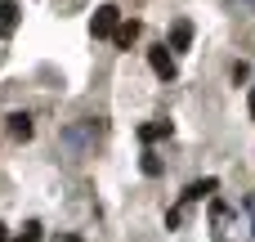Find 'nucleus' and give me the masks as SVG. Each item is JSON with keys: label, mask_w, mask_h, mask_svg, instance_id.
Wrapping results in <instances>:
<instances>
[{"label": "nucleus", "mask_w": 255, "mask_h": 242, "mask_svg": "<svg viewBox=\"0 0 255 242\" xmlns=\"http://www.w3.org/2000/svg\"><path fill=\"white\" fill-rule=\"evenodd\" d=\"M215 189H220V180H215V175H206V180H193V184L184 189V207H188V202H202V198H211Z\"/></svg>", "instance_id": "7ed1b4c3"}, {"label": "nucleus", "mask_w": 255, "mask_h": 242, "mask_svg": "<svg viewBox=\"0 0 255 242\" xmlns=\"http://www.w3.org/2000/svg\"><path fill=\"white\" fill-rule=\"evenodd\" d=\"M247 76H251V67H247V63H233V85H242Z\"/></svg>", "instance_id": "f8f14e48"}, {"label": "nucleus", "mask_w": 255, "mask_h": 242, "mask_svg": "<svg viewBox=\"0 0 255 242\" xmlns=\"http://www.w3.org/2000/svg\"><path fill=\"white\" fill-rule=\"evenodd\" d=\"M9 242H40V225L31 220V225H22V234L18 238H9Z\"/></svg>", "instance_id": "1a4fd4ad"}, {"label": "nucleus", "mask_w": 255, "mask_h": 242, "mask_svg": "<svg viewBox=\"0 0 255 242\" xmlns=\"http://www.w3.org/2000/svg\"><path fill=\"white\" fill-rule=\"evenodd\" d=\"M117 22H121V9H117V4H99L94 18H90V31H94V36H112Z\"/></svg>", "instance_id": "f257e3e1"}, {"label": "nucleus", "mask_w": 255, "mask_h": 242, "mask_svg": "<svg viewBox=\"0 0 255 242\" xmlns=\"http://www.w3.org/2000/svg\"><path fill=\"white\" fill-rule=\"evenodd\" d=\"M4 121H9V135H13V139H31V130H36L27 112H9Z\"/></svg>", "instance_id": "423d86ee"}, {"label": "nucleus", "mask_w": 255, "mask_h": 242, "mask_svg": "<svg viewBox=\"0 0 255 242\" xmlns=\"http://www.w3.org/2000/svg\"><path fill=\"white\" fill-rule=\"evenodd\" d=\"M58 242H81V238H76V234H63V238H58Z\"/></svg>", "instance_id": "ddd939ff"}, {"label": "nucleus", "mask_w": 255, "mask_h": 242, "mask_svg": "<svg viewBox=\"0 0 255 242\" xmlns=\"http://www.w3.org/2000/svg\"><path fill=\"white\" fill-rule=\"evenodd\" d=\"M247 108H251V121H255V90H251V103H247Z\"/></svg>", "instance_id": "4468645a"}, {"label": "nucleus", "mask_w": 255, "mask_h": 242, "mask_svg": "<svg viewBox=\"0 0 255 242\" xmlns=\"http://www.w3.org/2000/svg\"><path fill=\"white\" fill-rule=\"evenodd\" d=\"M148 67H152L161 81H175V58H170L166 45H152V49H148Z\"/></svg>", "instance_id": "f03ea898"}, {"label": "nucleus", "mask_w": 255, "mask_h": 242, "mask_svg": "<svg viewBox=\"0 0 255 242\" xmlns=\"http://www.w3.org/2000/svg\"><path fill=\"white\" fill-rule=\"evenodd\" d=\"M0 242H9V229H4V225H0Z\"/></svg>", "instance_id": "2eb2a0df"}, {"label": "nucleus", "mask_w": 255, "mask_h": 242, "mask_svg": "<svg viewBox=\"0 0 255 242\" xmlns=\"http://www.w3.org/2000/svg\"><path fill=\"white\" fill-rule=\"evenodd\" d=\"M188 45H193V22H184V18H179V22L170 27V49H175V54H184Z\"/></svg>", "instance_id": "20e7f679"}, {"label": "nucleus", "mask_w": 255, "mask_h": 242, "mask_svg": "<svg viewBox=\"0 0 255 242\" xmlns=\"http://www.w3.org/2000/svg\"><path fill=\"white\" fill-rule=\"evenodd\" d=\"M18 27V0H0V31Z\"/></svg>", "instance_id": "6e6552de"}, {"label": "nucleus", "mask_w": 255, "mask_h": 242, "mask_svg": "<svg viewBox=\"0 0 255 242\" xmlns=\"http://www.w3.org/2000/svg\"><path fill=\"white\" fill-rule=\"evenodd\" d=\"M170 135V121H148V126H139V139L143 144H157V139H166Z\"/></svg>", "instance_id": "0eeeda50"}, {"label": "nucleus", "mask_w": 255, "mask_h": 242, "mask_svg": "<svg viewBox=\"0 0 255 242\" xmlns=\"http://www.w3.org/2000/svg\"><path fill=\"white\" fill-rule=\"evenodd\" d=\"M179 220H184V202H179V207H170V211H166V225H170V229H179Z\"/></svg>", "instance_id": "9b49d317"}, {"label": "nucleus", "mask_w": 255, "mask_h": 242, "mask_svg": "<svg viewBox=\"0 0 255 242\" xmlns=\"http://www.w3.org/2000/svg\"><path fill=\"white\" fill-rule=\"evenodd\" d=\"M143 175H161V157L157 153H143Z\"/></svg>", "instance_id": "9d476101"}, {"label": "nucleus", "mask_w": 255, "mask_h": 242, "mask_svg": "<svg viewBox=\"0 0 255 242\" xmlns=\"http://www.w3.org/2000/svg\"><path fill=\"white\" fill-rule=\"evenodd\" d=\"M112 40H117V49H130V45L139 40V22H134V18H130V22H117Z\"/></svg>", "instance_id": "39448f33"}]
</instances>
